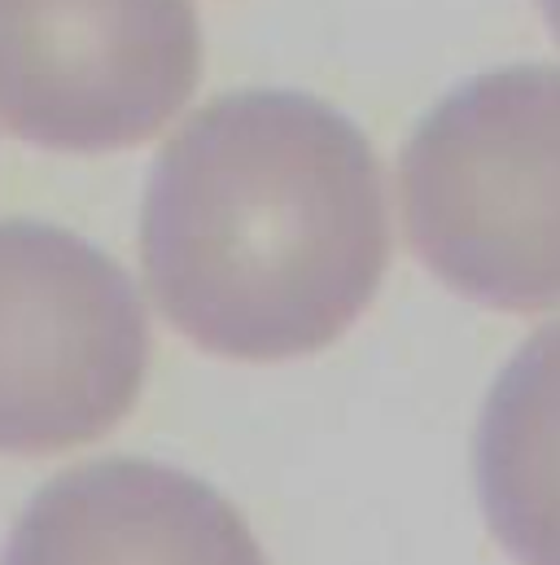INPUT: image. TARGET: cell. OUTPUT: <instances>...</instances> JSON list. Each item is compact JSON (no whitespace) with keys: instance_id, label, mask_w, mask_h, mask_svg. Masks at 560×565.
Segmentation results:
<instances>
[{"instance_id":"obj_1","label":"cell","mask_w":560,"mask_h":565,"mask_svg":"<svg viewBox=\"0 0 560 565\" xmlns=\"http://www.w3.org/2000/svg\"><path fill=\"white\" fill-rule=\"evenodd\" d=\"M144 281L202 351L293 360L337 342L390 264L373 145L302 93H228L158 153L140 215Z\"/></svg>"},{"instance_id":"obj_2","label":"cell","mask_w":560,"mask_h":565,"mask_svg":"<svg viewBox=\"0 0 560 565\" xmlns=\"http://www.w3.org/2000/svg\"><path fill=\"white\" fill-rule=\"evenodd\" d=\"M408 242L455 294L560 307V71L508 66L455 88L399 158Z\"/></svg>"},{"instance_id":"obj_3","label":"cell","mask_w":560,"mask_h":565,"mask_svg":"<svg viewBox=\"0 0 560 565\" xmlns=\"http://www.w3.org/2000/svg\"><path fill=\"white\" fill-rule=\"evenodd\" d=\"M149 373V320L128 273L84 237L0 220V451L110 434Z\"/></svg>"},{"instance_id":"obj_4","label":"cell","mask_w":560,"mask_h":565,"mask_svg":"<svg viewBox=\"0 0 560 565\" xmlns=\"http://www.w3.org/2000/svg\"><path fill=\"white\" fill-rule=\"evenodd\" d=\"M202 75L193 0H0V124L66 153L162 132Z\"/></svg>"},{"instance_id":"obj_5","label":"cell","mask_w":560,"mask_h":565,"mask_svg":"<svg viewBox=\"0 0 560 565\" xmlns=\"http://www.w3.org/2000/svg\"><path fill=\"white\" fill-rule=\"evenodd\" d=\"M4 565H268L241 513L153 460H97L49 482Z\"/></svg>"},{"instance_id":"obj_6","label":"cell","mask_w":560,"mask_h":565,"mask_svg":"<svg viewBox=\"0 0 560 565\" xmlns=\"http://www.w3.org/2000/svg\"><path fill=\"white\" fill-rule=\"evenodd\" d=\"M486 526L517 565H560V320L499 373L473 434Z\"/></svg>"},{"instance_id":"obj_7","label":"cell","mask_w":560,"mask_h":565,"mask_svg":"<svg viewBox=\"0 0 560 565\" xmlns=\"http://www.w3.org/2000/svg\"><path fill=\"white\" fill-rule=\"evenodd\" d=\"M539 4H543L548 26H552V35H557V44H560V0H539Z\"/></svg>"}]
</instances>
